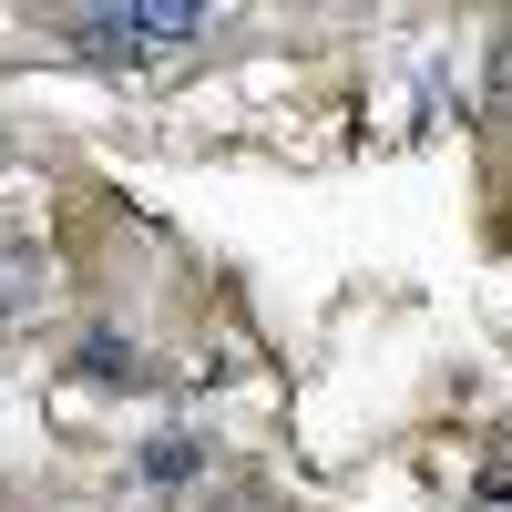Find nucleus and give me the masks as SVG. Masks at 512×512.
Returning <instances> with one entry per match:
<instances>
[{
  "label": "nucleus",
  "instance_id": "obj_1",
  "mask_svg": "<svg viewBox=\"0 0 512 512\" xmlns=\"http://www.w3.org/2000/svg\"><path fill=\"white\" fill-rule=\"evenodd\" d=\"M216 11H195V0H123V11H72L62 41L82 62H144V52H175V41H205Z\"/></svg>",
  "mask_w": 512,
  "mask_h": 512
},
{
  "label": "nucleus",
  "instance_id": "obj_2",
  "mask_svg": "<svg viewBox=\"0 0 512 512\" xmlns=\"http://www.w3.org/2000/svg\"><path fill=\"white\" fill-rule=\"evenodd\" d=\"M82 379L93 390H134V349L123 338H82Z\"/></svg>",
  "mask_w": 512,
  "mask_h": 512
},
{
  "label": "nucleus",
  "instance_id": "obj_3",
  "mask_svg": "<svg viewBox=\"0 0 512 512\" xmlns=\"http://www.w3.org/2000/svg\"><path fill=\"white\" fill-rule=\"evenodd\" d=\"M195 451H205V441H185V431H175V441H154V451H144V482H185V472H195Z\"/></svg>",
  "mask_w": 512,
  "mask_h": 512
},
{
  "label": "nucleus",
  "instance_id": "obj_4",
  "mask_svg": "<svg viewBox=\"0 0 512 512\" xmlns=\"http://www.w3.org/2000/svg\"><path fill=\"white\" fill-rule=\"evenodd\" d=\"M472 512H512V482H492V492H482V502H472Z\"/></svg>",
  "mask_w": 512,
  "mask_h": 512
}]
</instances>
